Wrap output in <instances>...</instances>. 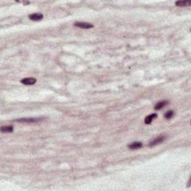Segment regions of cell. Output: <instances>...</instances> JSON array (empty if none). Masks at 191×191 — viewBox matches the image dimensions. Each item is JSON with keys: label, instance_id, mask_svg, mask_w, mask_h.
Listing matches in <instances>:
<instances>
[{"label": "cell", "instance_id": "2", "mask_svg": "<svg viewBox=\"0 0 191 191\" xmlns=\"http://www.w3.org/2000/svg\"><path fill=\"white\" fill-rule=\"evenodd\" d=\"M42 118H23L19 119L17 121L19 122H26V123H31V122H37L39 121H41Z\"/></svg>", "mask_w": 191, "mask_h": 191}, {"label": "cell", "instance_id": "5", "mask_svg": "<svg viewBox=\"0 0 191 191\" xmlns=\"http://www.w3.org/2000/svg\"><path fill=\"white\" fill-rule=\"evenodd\" d=\"M29 17L30 19H31L33 21H39V20H41L43 18V15L42 13H35L30 14Z\"/></svg>", "mask_w": 191, "mask_h": 191}, {"label": "cell", "instance_id": "9", "mask_svg": "<svg viewBox=\"0 0 191 191\" xmlns=\"http://www.w3.org/2000/svg\"><path fill=\"white\" fill-rule=\"evenodd\" d=\"M156 117H157V114L156 113H152V114H151L149 116H147L145 118V123L146 124H150L152 122V121Z\"/></svg>", "mask_w": 191, "mask_h": 191}, {"label": "cell", "instance_id": "10", "mask_svg": "<svg viewBox=\"0 0 191 191\" xmlns=\"http://www.w3.org/2000/svg\"><path fill=\"white\" fill-rule=\"evenodd\" d=\"M13 131V128L11 125L9 126H2L1 128V131L2 133H11Z\"/></svg>", "mask_w": 191, "mask_h": 191}, {"label": "cell", "instance_id": "11", "mask_svg": "<svg viewBox=\"0 0 191 191\" xmlns=\"http://www.w3.org/2000/svg\"><path fill=\"white\" fill-rule=\"evenodd\" d=\"M173 116H174V111H169L164 114V117L167 119H171Z\"/></svg>", "mask_w": 191, "mask_h": 191}, {"label": "cell", "instance_id": "1", "mask_svg": "<svg viewBox=\"0 0 191 191\" xmlns=\"http://www.w3.org/2000/svg\"><path fill=\"white\" fill-rule=\"evenodd\" d=\"M75 26H77L78 28L81 29H91L93 27V25L91 23H84V22H76L74 23Z\"/></svg>", "mask_w": 191, "mask_h": 191}, {"label": "cell", "instance_id": "4", "mask_svg": "<svg viewBox=\"0 0 191 191\" xmlns=\"http://www.w3.org/2000/svg\"><path fill=\"white\" fill-rule=\"evenodd\" d=\"M20 82L25 85H33L37 82V80L35 78H25L20 81Z\"/></svg>", "mask_w": 191, "mask_h": 191}, {"label": "cell", "instance_id": "7", "mask_svg": "<svg viewBox=\"0 0 191 191\" xmlns=\"http://www.w3.org/2000/svg\"><path fill=\"white\" fill-rule=\"evenodd\" d=\"M191 2L190 1H177L175 2V5L178 7H187L190 5Z\"/></svg>", "mask_w": 191, "mask_h": 191}, {"label": "cell", "instance_id": "6", "mask_svg": "<svg viewBox=\"0 0 191 191\" xmlns=\"http://www.w3.org/2000/svg\"><path fill=\"white\" fill-rule=\"evenodd\" d=\"M142 146H143L142 143H140V142H134V143L129 144L128 147L130 149H138L141 148Z\"/></svg>", "mask_w": 191, "mask_h": 191}, {"label": "cell", "instance_id": "3", "mask_svg": "<svg viewBox=\"0 0 191 191\" xmlns=\"http://www.w3.org/2000/svg\"><path fill=\"white\" fill-rule=\"evenodd\" d=\"M166 139V137L165 136H159V137H156L155 140H153L151 143L149 144V146H156L159 143H161L162 142H163Z\"/></svg>", "mask_w": 191, "mask_h": 191}, {"label": "cell", "instance_id": "8", "mask_svg": "<svg viewBox=\"0 0 191 191\" xmlns=\"http://www.w3.org/2000/svg\"><path fill=\"white\" fill-rule=\"evenodd\" d=\"M167 104H168V101H166V100H163V101H159L157 105H155V110H161V108L166 106Z\"/></svg>", "mask_w": 191, "mask_h": 191}]
</instances>
